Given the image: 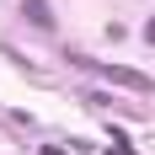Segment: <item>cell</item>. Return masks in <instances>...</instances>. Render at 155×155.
Wrapping results in <instances>:
<instances>
[{"mask_svg":"<svg viewBox=\"0 0 155 155\" xmlns=\"http://www.w3.org/2000/svg\"><path fill=\"white\" fill-rule=\"evenodd\" d=\"M144 38H150V43H155V16H150V27H144Z\"/></svg>","mask_w":155,"mask_h":155,"instance_id":"obj_3","label":"cell"},{"mask_svg":"<svg viewBox=\"0 0 155 155\" xmlns=\"http://www.w3.org/2000/svg\"><path fill=\"white\" fill-rule=\"evenodd\" d=\"M21 16H27L32 27H48L54 16H48V0H21Z\"/></svg>","mask_w":155,"mask_h":155,"instance_id":"obj_2","label":"cell"},{"mask_svg":"<svg viewBox=\"0 0 155 155\" xmlns=\"http://www.w3.org/2000/svg\"><path fill=\"white\" fill-rule=\"evenodd\" d=\"M75 64H80V70H96V75H102V80H112V86H128V91H150V75H144V70H128V64H107V59H80V54H75Z\"/></svg>","mask_w":155,"mask_h":155,"instance_id":"obj_1","label":"cell"}]
</instances>
